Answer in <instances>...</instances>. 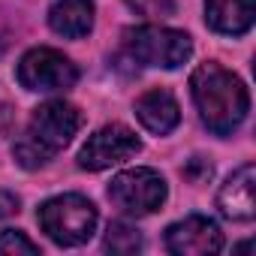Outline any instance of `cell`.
Instances as JSON below:
<instances>
[{
  "label": "cell",
  "mask_w": 256,
  "mask_h": 256,
  "mask_svg": "<svg viewBox=\"0 0 256 256\" xmlns=\"http://www.w3.org/2000/svg\"><path fill=\"white\" fill-rule=\"evenodd\" d=\"M190 94L202 124L214 136H232L250 112L244 82L220 64H199L190 76Z\"/></svg>",
  "instance_id": "1"
},
{
  "label": "cell",
  "mask_w": 256,
  "mask_h": 256,
  "mask_svg": "<svg viewBox=\"0 0 256 256\" xmlns=\"http://www.w3.org/2000/svg\"><path fill=\"white\" fill-rule=\"evenodd\" d=\"M78 126H82V112L76 106H70L64 100L42 102L30 114L22 139L12 145L16 163L24 166V169L46 166L52 157H58L72 142V136L78 133Z\"/></svg>",
  "instance_id": "2"
},
{
  "label": "cell",
  "mask_w": 256,
  "mask_h": 256,
  "mask_svg": "<svg viewBox=\"0 0 256 256\" xmlns=\"http://www.w3.org/2000/svg\"><path fill=\"white\" fill-rule=\"evenodd\" d=\"M36 220L54 244L78 247V244L90 241V235L96 229V208L90 199H84L78 193H64V196L42 202L36 211Z\"/></svg>",
  "instance_id": "3"
},
{
  "label": "cell",
  "mask_w": 256,
  "mask_h": 256,
  "mask_svg": "<svg viewBox=\"0 0 256 256\" xmlns=\"http://www.w3.org/2000/svg\"><path fill=\"white\" fill-rule=\"evenodd\" d=\"M124 48L136 64L175 70L190 58L193 42L184 30H172V28H160V24H142V28H130L124 34Z\"/></svg>",
  "instance_id": "4"
},
{
  "label": "cell",
  "mask_w": 256,
  "mask_h": 256,
  "mask_svg": "<svg viewBox=\"0 0 256 256\" xmlns=\"http://www.w3.org/2000/svg\"><path fill=\"white\" fill-rule=\"evenodd\" d=\"M108 199L114 208H120L130 217H145L160 211V205L166 202V181L160 172L139 166V169H126L120 175L112 178L108 184Z\"/></svg>",
  "instance_id": "5"
},
{
  "label": "cell",
  "mask_w": 256,
  "mask_h": 256,
  "mask_svg": "<svg viewBox=\"0 0 256 256\" xmlns=\"http://www.w3.org/2000/svg\"><path fill=\"white\" fill-rule=\"evenodd\" d=\"M18 82L22 88L40 90V94L70 90L78 82V70L58 48H30L18 64Z\"/></svg>",
  "instance_id": "6"
},
{
  "label": "cell",
  "mask_w": 256,
  "mask_h": 256,
  "mask_svg": "<svg viewBox=\"0 0 256 256\" xmlns=\"http://www.w3.org/2000/svg\"><path fill=\"white\" fill-rule=\"evenodd\" d=\"M139 148H142V142L130 126L108 124L84 142V148L78 151V166L88 169V172H100V169H108V166H114L126 157L139 154Z\"/></svg>",
  "instance_id": "7"
},
{
  "label": "cell",
  "mask_w": 256,
  "mask_h": 256,
  "mask_svg": "<svg viewBox=\"0 0 256 256\" xmlns=\"http://www.w3.org/2000/svg\"><path fill=\"white\" fill-rule=\"evenodd\" d=\"M166 247L178 256H205L223 250V232L211 217L190 214L166 229Z\"/></svg>",
  "instance_id": "8"
},
{
  "label": "cell",
  "mask_w": 256,
  "mask_h": 256,
  "mask_svg": "<svg viewBox=\"0 0 256 256\" xmlns=\"http://www.w3.org/2000/svg\"><path fill=\"white\" fill-rule=\"evenodd\" d=\"M253 190H256V169L253 163H244L241 169H235L226 184L217 193V208L223 217L247 223L256 214V202H253Z\"/></svg>",
  "instance_id": "9"
},
{
  "label": "cell",
  "mask_w": 256,
  "mask_h": 256,
  "mask_svg": "<svg viewBox=\"0 0 256 256\" xmlns=\"http://www.w3.org/2000/svg\"><path fill=\"white\" fill-rule=\"evenodd\" d=\"M136 118L142 120L145 130H151L157 136H166L178 126L181 108H178V100L166 88H154V90H148L136 100Z\"/></svg>",
  "instance_id": "10"
},
{
  "label": "cell",
  "mask_w": 256,
  "mask_h": 256,
  "mask_svg": "<svg viewBox=\"0 0 256 256\" xmlns=\"http://www.w3.org/2000/svg\"><path fill=\"white\" fill-rule=\"evenodd\" d=\"M256 0H205V22L223 36H241L253 28Z\"/></svg>",
  "instance_id": "11"
},
{
  "label": "cell",
  "mask_w": 256,
  "mask_h": 256,
  "mask_svg": "<svg viewBox=\"0 0 256 256\" xmlns=\"http://www.w3.org/2000/svg\"><path fill=\"white\" fill-rule=\"evenodd\" d=\"M48 24L66 40H84L94 28V0H54L48 6Z\"/></svg>",
  "instance_id": "12"
},
{
  "label": "cell",
  "mask_w": 256,
  "mask_h": 256,
  "mask_svg": "<svg viewBox=\"0 0 256 256\" xmlns=\"http://www.w3.org/2000/svg\"><path fill=\"white\" fill-rule=\"evenodd\" d=\"M106 250L108 253H118V256H130V253L142 250L139 229L130 226V223H120V220L108 223V229H106Z\"/></svg>",
  "instance_id": "13"
},
{
  "label": "cell",
  "mask_w": 256,
  "mask_h": 256,
  "mask_svg": "<svg viewBox=\"0 0 256 256\" xmlns=\"http://www.w3.org/2000/svg\"><path fill=\"white\" fill-rule=\"evenodd\" d=\"M126 6H130L136 16L151 18V22L175 16V0H126Z\"/></svg>",
  "instance_id": "14"
},
{
  "label": "cell",
  "mask_w": 256,
  "mask_h": 256,
  "mask_svg": "<svg viewBox=\"0 0 256 256\" xmlns=\"http://www.w3.org/2000/svg\"><path fill=\"white\" fill-rule=\"evenodd\" d=\"M0 253H40V244H34L24 232L18 229H4L0 232Z\"/></svg>",
  "instance_id": "15"
},
{
  "label": "cell",
  "mask_w": 256,
  "mask_h": 256,
  "mask_svg": "<svg viewBox=\"0 0 256 256\" xmlns=\"http://www.w3.org/2000/svg\"><path fill=\"white\" fill-rule=\"evenodd\" d=\"M184 175L193 181V184H202V181H208L211 178V163H205V160H190V166L184 169Z\"/></svg>",
  "instance_id": "16"
},
{
  "label": "cell",
  "mask_w": 256,
  "mask_h": 256,
  "mask_svg": "<svg viewBox=\"0 0 256 256\" xmlns=\"http://www.w3.org/2000/svg\"><path fill=\"white\" fill-rule=\"evenodd\" d=\"M16 211H18V196L0 187V217H10V214H16Z\"/></svg>",
  "instance_id": "17"
}]
</instances>
